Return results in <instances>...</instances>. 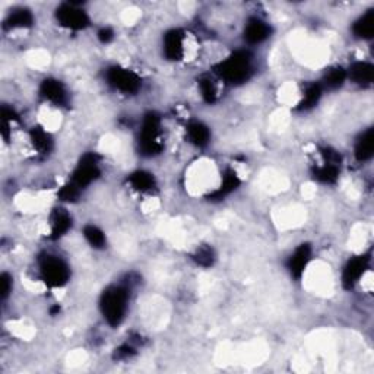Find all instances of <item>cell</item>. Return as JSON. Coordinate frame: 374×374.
<instances>
[{
  "mask_svg": "<svg viewBox=\"0 0 374 374\" xmlns=\"http://www.w3.org/2000/svg\"><path fill=\"white\" fill-rule=\"evenodd\" d=\"M38 275L45 287L63 288L70 279V268L63 257L45 253L38 259Z\"/></svg>",
  "mask_w": 374,
  "mask_h": 374,
  "instance_id": "5b68a950",
  "label": "cell"
},
{
  "mask_svg": "<svg viewBox=\"0 0 374 374\" xmlns=\"http://www.w3.org/2000/svg\"><path fill=\"white\" fill-rule=\"evenodd\" d=\"M311 255H313V248L310 244L303 243L291 253L288 259V271L294 278H303L306 271L308 269V264L311 262Z\"/></svg>",
  "mask_w": 374,
  "mask_h": 374,
  "instance_id": "4fadbf2b",
  "label": "cell"
},
{
  "mask_svg": "<svg viewBox=\"0 0 374 374\" xmlns=\"http://www.w3.org/2000/svg\"><path fill=\"white\" fill-rule=\"evenodd\" d=\"M101 176V167H100V160L96 154H85L84 157L80 160V163L76 164V167L72 171V176L69 179L70 183H73L76 187L84 192L85 189L100 179Z\"/></svg>",
  "mask_w": 374,
  "mask_h": 374,
  "instance_id": "52a82bcc",
  "label": "cell"
},
{
  "mask_svg": "<svg viewBox=\"0 0 374 374\" xmlns=\"http://www.w3.org/2000/svg\"><path fill=\"white\" fill-rule=\"evenodd\" d=\"M73 220L70 212L63 207H56L52 209L49 215V221H47V230H49V237L53 240H59L65 237L72 230Z\"/></svg>",
  "mask_w": 374,
  "mask_h": 374,
  "instance_id": "8fae6325",
  "label": "cell"
},
{
  "mask_svg": "<svg viewBox=\"0 0 374 374\" xmlns=\"http://www.w3.org/2000/svg\"><path fill=\"white\" fill-rule=\"evenodd\" d=\"M130 303V291L124 285H112L101 294L100 310L107 324L120 326L128 316Z\"/></svg>",
  "mask_w": 374,
  "mask_h": 374,
  "instance_id": "7a4b0ae2",
  "label": "cell"
},
{
  "mask_svg": "<svg viewBox=\"0 0 374 374\" xmlns=\"http://www.w3.org/2000/svg\"><path fill=\"white\" fill-rule=\"evenodd\" d=\"M40 96L50 107H63L69 101V92L65 84L54 77H47L41 82Z\"/></svg>",
  "mask_w": 374,
  "mask_h": 374,
  "instance_id": "9c48e42d",
  "label": "cell"
},
{
  "mask_svg": "<svg viewBox=\"0 0 374 374\" xmlns=\"http://www.w3.org/2000/svg\"><path fill=\"white\" fill-rule=\"evenodd\" d=\"M130 189L139 195H152L157 189V179L147 170H136L128 177Z\"/></svg>",
  "mask_w": 374,
  "mask_h": 374,
  "instance_id": "2e32d148",
  "label": "cell"
},
{
  "mask_svg": "<svg viewBox=\"0 0 374 374\" xmlns=\"http://www.w3.org/2000/svg\"><path fill=\"white\" fill-rule=\"evenodd\" d=\"M373 151H374V133L373 129L370 128L357 137L354 145V157L357 161L367 163L373 158Z\"/></svg>",
  "mask_w": 374,
  "mask_h": 374,
  "instance_id": "ffe728a7",
  "label": "cell"
},
{
  "mask_svg": "<svg viewBox=\"0 0 374 374\" xmlns=\"http://www.w3.org/2000/svg\"><path fill=\"white\" fill-rule=\"evenodd\" d=\"M139 151L145 157H157L165 147V135L163 129L161 117L157 113H148L144 116L137 136Z\"/></svg>",
  "mask_w": 374,
  "mask_h": 374,
  "instance_id": "277c9868",
  "label": "cell"
},
{
  "mask_svg": "<svg viewBox=\"0 0 374 374\" xmlns=\"http://www.w3.org/2000/svg\"><path fill=\"white\" fill-rule=\"evenodd\" d=\"M105 82L121 96H136L142 89V77L136 72L124 66H110L105 70Z\"/></svg>",
  "mask_w": 374,
  "mask_h": 374,
  "instance_id": "8992f818",
  "label": "cell"
},
{
  "mask_svg": "<svg viewBox=\"0 0 374 374\" xmlns=\"http://www.w3.org/2000/svg\"><path fill=\"white\" fill-rule=\"evenodd\" d=\"M347 77L350 82H352L357 87L361 88L370 87L373 84L374 68L370 61L366 60L354 61V63H351L350 68L347 69Z\"/></svg>",
  "mask_w": 374,
  "mask_h": 374,
  "instance_id": "9a60e30c",
  "label": "cell"
},
{
  "mask_svg": "<svg viewBox=\"0 0 374 374\" xmlns=\"http://www.w3.org/2000/svg\"><path fill=\"white\" fill-rule=\"evenodd\" d=\"M192 259L196 262V264H199V267H202V268H209V267H212V264H214V262L216 259V255H215L214 248L211 246L202 244V246H199L196 248L193 256H192Z\"/></svg>",
  "mask_w": 374,
  "mask_h": 374,
  "instance_id": "cb8c5ba5",
  "label": "cell"
},
{
  "mask_svg": "<svg viewBox=\"0 0 374 374\" xmlns=\"http://www.w3.org/2000/svg\"><path fill=\"white\" fill-rule=\"evenodd\" d=\"M368 260L370 257L363 253L351 257L345 263L344 269H342V284H344L345 288L352 290L355 285L360 284L361 278L367 274V271H370Z\"/></svg>",
  "mask_w": 374,
  "mask_h": 374,
  "instance_id": "30bf717a",
  "label": "cell"
},
{
  "mask_svg": "<svg viewBox=\"0 0 374 374\" xmlns=\"http://www.w3.org/2000/svg\"><path fill=\"white\" fill-rule=\"evenodd\" d=\"M184 133H186L187 142L192 144L196 148L208 147L211 142V137H212V133H211V129H209L208 124H205L204 121H200V120H190L189 123H187Z\"/></svg>",
  "mask_w": 374,
  "mask_h": 374,
  "instance_id": "5bb4252c",
  "label": "cell"
},
{
  "mask_svg": "<svg viewBox=\"0 0 374 374\" xmlns=\"http://www.w3.org/2000/svg\"><path fill=\"white\" fill-rule=\"evenodd\" d=\"M199 41L195 34L184 29H170L163 37V54L171 61H186L199 53Z\"/></svg>",
  "mask_w": 374,
  "mask_h": 374,
  "instance_id": "3957f363",
  "label": "cell"
},
{
  "mask_svg": "<svg viewBox=\"0 0 374 374\" xmlns=\"http://www.w3.org/2000/svg\"><path fill=\"white\" fill-rule=\"evenodd\" d=\"M374 33V12L373 9L364 12L352 24V34L360 40H371Z\"/></svg>",
  "mask_w": 374,
  "mask_h": 374,
  "instance_id": "44dd1931",
  "label": "cell"
},
{
  "mask_svg": "<svg viewBox=\"0 0 374 374\" xmlns=\"http://www.w3.org/2000/svg\"><path fill=\"white\" fill-rule=\"evenodd\" d=\"M97 37L100 38V41H101V43L108 44V43H110V41H113V40H114V33H113V29H112V28L105 27V28H101V29L98 31Z\"/></svg>",
  "mask_w": 374,
  "mask_h": 374,
  "instance_id": "484cf974",
  "label": "cell"
},
{
  "mask_svg": "<svg viewBox=\"0 0 374 374\" xmlns=\"http://www.w3.org/2000/svg\"><path fill=\"white\" fill-rule=\"evenodd\" d=\"M28 140L38 155H47L53 151L54 139L50 130L44 126H34L28 133Z\"/></svg>",
  "mask_w": 374,
  "mask_h": 374,
  "instance_id": "e0dca14e",
  "label": "cell"
},
{
  "mask_svg": "<svg viewBox=\"0 0 374 374\" xmlns=\"http://www.w3.org/2000/svg\"><path fill=\"white\" fill-rule=\"evenodd\" d=\"M271 33H272L271 25L267 21L259 17H252L244 24L243 38L247 45L253 47L267 41L271 37Z\"/></svg>",
  "mask_w": 374,
  "mask_h": 374,
  "instance_id": "7c38bea8",
  "label": "cell"
},
{
  "mask_svg": "<svg viewBox=\"0 0 374 374\" xmlns=\"http://www.w3.org/2000/svg\"><path fill=\"white\" fill-rule=\"evenodd\" d=\"M82 236L85 239V241L92 247V248H97V250H101V248L105 247L107 244V237H105V232L94 224H88L84 227L82 230Z\"/></svg>",
  "mask_w": 374,
  "mask_h": 374,
  "instance_id": "603a6c76",
  "label": "cell"
},
{
  "mask_svg": "<svg viewBox=\"0 0 374 374\" xmlns=\"http://www.w3.org/2000/svg\"><path fill=\"white\" fill-rule=\"evenodd\" d=\"M12 288H13V278L10 274L8 272H3L2 276H0V291H2V300H6L10 292H12Z\"/></svg>",
  "mask_w": 374,
  "mask_h": 374,
  "instance_id": "d4e9b609",
  "label": "cell"
},
{
  "mask_svg": "<svg viewBox=\"0 0 374 374\" xmlns=\"http://www.w3.org/2000/svg\"><path fill=\"white\" fill-rule=\"evenodd\" d=\"M56 21L60 27L69 31H82L89 27V17L87 10L75 3L60 5L56 10Z\"/></svg>",
  "mask_w": 374,
  "mask_h": 374,
  "instance_id": "ba28073f",
  "label": "cell"
},
{
  "mask_svg": "<svg viewBox=\"0 0 374 374\" xmlns=\"http://www.w3.org/2000/svg\"><path fill=\"white\" fill-rule=\"evenodd\" d=\"M347 81H348L347 69L344 66L335 65V66H331L329 69L324 70V73L322 76L320 85H322L323 89H338V88H341L342 85H344Z\"/></svg>",
  "mask_w": 374,
  "mask_h": 374,
  "instance_id": "7402d4cb",
  "label": "cell"
},
{
  "mask_svg": "<svg viewBox=\"0 0 374 374\" xmlns=\"http://www.w3.org/2000/svg\"><path fill=\"white\" fill-rule=\"evenodd\" d=\"M34 24V15L27 8H17L13 9L3 22V28L8 31H18V29H28Z\"/></svg>",
  "mask_w": 374,
  "mask_h": 374,
  "instance_id": "d6986e66",
  "label": "cell"
},
{
  "mask_svg": "<svg viewBox=\"0 0 374 374\" xmlns=\"http://www.w3.org/2000/svg\"><path fill=\"white\" fill-rule=\"evenodd\" d=\"M223 82L211 72L208 75H202L197 80V92L200 98L208 104H212L220 97V88Z\"/></svg>",
  "mask_w": 374,
  "mask_h": 374,
  "instance_id": "ac0fdd59",
  "label": "cell"
},
{
  "mask_svg": "<svg viewBox=\"0 0 374 374\" xmlns=\"http://www.w3.org/2000/svg\"><path fill=\"white\" fill-rule=\"evenodd\" d=\"M253 72V56L246 49L230 53L224 59L218 60L212 68V73L223 82V85H241L250 80Z\"/></svg>",
  "mask_w": 374,
  "mask_h": 374,
  "instance_id": "6da1fadb",
  "label": "cell"
}]
</instances>
